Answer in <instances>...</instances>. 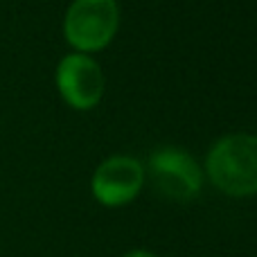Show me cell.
<instances>
[{
  "label": "cell",
  "mask_w": 257,
  "mask_h": 257,
  "mask_svg": "<svg viewBox=\"0 0 257 257\" xmlns=\"http://www.w3.org/2000/svg\"><path fill=\"white\" fill-rule=\"evenodd\" d=\"M120 30L117 0H72L63 18L66 41L77 52L104 50Z\"/></svg>",
  "instance_id": "cell-2"
},
{
  "label": "cell",
  "mask_w": 257,
  "mask_h": 257,
  "mask_svg": "<svg viewBox=\"0 0 257 257\" xmlns=\"http://www.w3.org/2000/svg\"><path fill=\"white\" fill-rule=\"evenodd\" d=\"M124 257H156V255L149 253V250H131V253H126Z\"/></svg>",
  "instance_id": "cell-6"
},
{
  "label": "cell",
  "mask_w": 257,
  "mask_h": 257,
  "mask_svg": "<svg viewBox=\"0 0 257 257\" xmlns=\"http://www.w3.org/2000/svg\"><path fill=\"white\" fill-rule=\"evenodd\" d=\"M54 79L61 97L77 111H90L104 95L102 66L86 52L66 54L59 61Z\"/></svg>",
  "instance_id": "cell-4"
},
{
  "label": "cell",
  "mask_w": 257,
  "mask_h": 257,
  "mask_svg": "<svg viewBox=\"0 0 257 257\" xmlns=\"http://www.w3.org/2000/svg\"><path fill=\"white\" fill-rule=\"evenodd\" d=\"M149 174L163 196L178 203L196 199L203 187V172L187 151L160 147L149 156Z\"/></svg>",
  "instance_id": "cell-3"
},
{
  "label": "cell",
  "mask_w": 257,
  "mask_h": 257,
  "mask_svg": "<svg viewBox=\"0 0 257 257\" xmlns=\"http://www.w3.org/2000/svg\"><path fill=\"white\" fill-rule=\"evenodd\" d=\"M145 169L131 156H111L93 174V196L106 208L126 205L140 194Z\"/></svg>",
  "instance_id": "cell-5"
},
{
  "label": "cell",
  "mask_w": 257,
  "mask_h": 257,
  "mask_svg": "<svg viewBox=\"0 0 257 257\" xmlns=\"http://www.w3.org/2000/svg\"><path fill=\"white\" fill-rule=\"evenodd\" d=\"M205 169L217 190L230 196L257 194V136L230 133L212 145Z\"/></svg>",
  "instance_id": "cell-1"
}]
</instances>
